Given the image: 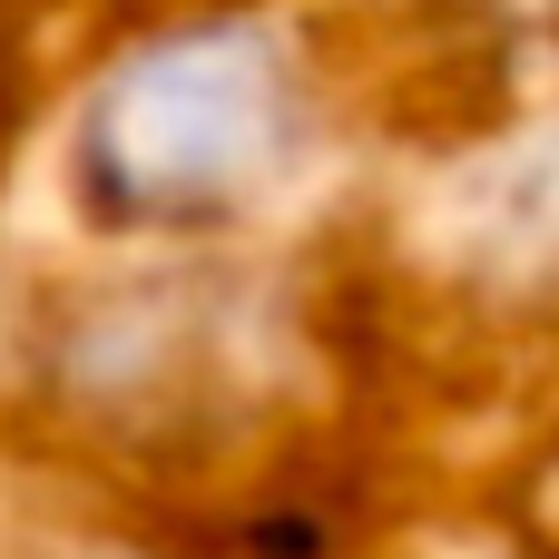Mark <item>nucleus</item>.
Segmentation results:
<instances>
[{
    "mask_svg": "<svg viewBox=\"0 0 559 559\" xmlns=\"http://www.w3.org/2000/svg\"><path fill=\"white\" fill-rule=\"evenodd\" d=\"M39 138L88 255L275 246V216L334 167L344 88L275 0H157L118 10Z\"/></svg>",
    "mask_w": 559,
    "mask_h": 559,
    "instance_id": "f257e3e1",
    "label": "nucleus"
},
{
    "mask_svg": "<svg viewBox=\"0 0 559 559\" xmlns=\"http://www.w3.org/2000/svg\"><path fill=\"white\" fill-rule=\"evenodd\" d=\"M49 118V69H39V0H0V197Z\"/></svg>",
    "mask_w": 559,
    "mask_h": 559,
    "instance_id": "f03ea898",
    "label": "nucleus"
}]
</instances>
